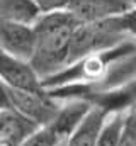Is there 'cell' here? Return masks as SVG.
Returning a JSON list of instances; mask_svg holds the SVG:
<instances>
[{
    "label": "cell",
    "instance_id": "cell-1",
    "mask_svg": "<svg viewBox=\"0 0 136 146\" xmlns=\"http://www.w3.org/2000/svg\"><path fill=\"white\" fill-rule=\"evenodd\" d=\"M80 24L82 22L67 9L46 12L37 21L34 26L37 42L31 63L43 80L68 66L70 46Z\"/></svg>",
    "mask_w": 136,
    "mask_h": 146
},
{
    "label": "cell",
    "instance_id": "cell-2",
    "mask_svg": "<svg viewBox=\"0 0 136 146\" xmlns=\"http://www.w3.org/2000/svg\"><path fill=\"white\" fill-rule=\"evenodd\" d=\"M129 39L133 37L124 31L121 24V17L104 22H94V24H80V27L75 31V36L70 46L68 66L89 54L112 49Z\"/></svg>",
    "mask_w": 136,
    "mask_h": 146
},
{
    "label": "cell",
    "instance_id": "cell-3",
    "mask_svg": "<svg viewBox=\"0 0 136 146\" xmlns=\"http://www.w3.org/2000/svg\"><path fill=\"white\" fill-rule=\"evenodd\" d=\"M3 90V102H7L12 109H15L24 117L31 119L39 127L49 126L60 114L63 102H58L48 92H22L14 90L2 85Z\"/></svg>",
    "mask_w": 136,
    "mask_h": 146
},
{
    "label": "cell",
    "instance_id": "cell-4",
    "mask_svg": "<svg viewBox=\"0 0 136 146\" xmlns=\"http://www.w3.org/2000/svg\"><path fill=\"white\" fill-rule=\"evenodd\" d=\"M82 24L104 22L135 10L131 0H71L67 7Z\"/></svg>",
    "mask_w": 136,
    "mask_h": 146
},
{
    "label": "cell",
    "instance_id": "cell-5",
    "mask_svg": "<svg viewBox=\"0 0 136 146\" xmlns=\"http://www.w3.org/2000/svg\"><path fill=\"white\" fill-rule=\"evenodd\" d=\"M0 76H2V85L9 88L22 92H46L43 78L36 72L31 61L17 60L2 53Z\"/></svg>",
    "mask_w": 136,
    "mask_h": 146
},
{
    "label": "cell",
    "instance_id": "cell-6",
    "mask_svg": "<svg viewBox=\"0 0 136 146\" xmlns=\"http://www.w3.org/2000/svg\"><path fill=\"white\" fill-rule=\"evenodd\" d=\"M36 42L37 37L34 26L0 22V44L3 54L24 61H33L36 53Z\"/></svg>",
    "mask_w": 136,
    "mask_h": 146
},
{
    "label": "cell",
    "instance_id": "cell-7",
    "mask_svg": "<svg viewBox=\"0 0 136 146\" xmlns=\"http://www.w3.org/2000/svg\"><path fill=\"white\" fill-rule=\"evenodd\" d=\"M80 100L87 102L94 109L104 110L107 115L126 114L133 106H136V80L111 90L85 94Z\"/></svg>",
    "mask_w": 136,
    "mask_h": 146
},
{
    "label": "cell",
    "instance_id": "cell-8",
    "mask_svg": "<svg viewBox=\"0 0 136 146\" xmlns=\"http://www.w3.org/2000/svg\"><path fill=\"white\" fill-rule=\"evenodd\" d=\"M41 127L31 119L24 117L7 102L0 110V146H22Z\"/></svg>",
    "mask_w": 136,
    "mask_h": 146
},
{
    "label": "cell",
    "instance_id": "cell-9",
    "mask_svg": "<svg viewBox=\"0 0 136 146\" xmlns=\"http://www.w3.org/2000/svg\"><path fill=\"white\" fill-rule=\"evenodd\" d=\"M43 14L36 0H0V22L36 26Z\"/></svg>",
    "mask_w": 136,
    "mask_h": 146
},
{
    "label": "cell",
    "instance_id": "cell-10",
    "mask_svg": "<svg viewBox=\"0 0 136 146\" xmlns=\"http://www.w3.org/2000/svg\"><path fill=\"white\" fill-rule=\"evenodd\" d=\"M109 117L111 115H107L104 110L92 107L82 124L77 127V131L65 141V146H97L104 124Z\"/></svg>",
    "mask_w": 136,
    "mask_h": 146
},
{
    "label": "cell",
    "instance_id": "cell-11",
    "mask_svg": "<svg viewBox=\"0 0 136 146\" xmlns=\"http://www.w3.org/2000/svg\"><path fill=\"white\" fill-rule=\"evenodd\" d=\"M123 124H124V114L111 115L107 119V122L104 124L97 146H117L119 138H121V131H123Z\"/></svg>",
    "mask_w": 136,
    "mask_h": 146
},
{
    "label": "cell",
    "instance_id": "cell-12",
    "mask_svg": "<svg viewBox=\"0 0 136 146\" xmlns=\"http://www.w3.org/2000/svg\"><path fill=\"white\" fill-rule=\"evenodd\" d=\"M65 141L67 139H63L51 126H46L34 133L22 146H61Z\"/></svg>",
    "mask_w": 136,
    "mask_h": 146
},
{
    "label": "cell",
    "instance_id": "cell-13",
    "mask_svg": "<svg viewBox=\"0 0 136 146\" xmlns=\"http://www.w3.org/2000/svg\"><path fill=\"white\" fill-rule=\"evenodd\" d=\"M117 146H136V106L124 114V124Z\"/></svg>",
    "mask_w": 136,
    "mask_h": 146
},
{
    "label": "cell",
    "instance_id": "cell-14",
    "mask_svg": "<svg viewBox=\"0 0 136 146\" xmlns=\"http://www.w3.org/2000/svg\"><path fill=\"white\" fill-rule=\"evenodd\" d=\"M39 7L46 12H55V10H65L71 0H36Z\"/></svg>",
    "mask_w": 136,
    "mask_h": 146
},
{
    "label": "cell",
    "instance_id": "cell-15",
    "mask_svg": "<svg viewBox=\"0 0 136 146\" xmlns=\"http://www.w3.org/2000/svg\"><path fill=\"white\" fill-rule=\"evenodd\" d=\"M121 24H123L124 31L136 41V10L126 14V15H123L121 17Z\"/></svg>",
    "mask_w": 136,
    "mask_h": 146
},
{
    "label": "cell",
    "instance_id": "cell-16",
    "mask_svg": "<svg viewBox=\"0 0 136 146\" xmlns=\"http://www.w3.org/2000/svg\"><path fill=\"white\" fill-rule=\"evenodd\" d=\"M133 2V7H135V10H136V0H131Z\"/></svg>",
    "mask_w": 136,
    "mask_h": 146
},
{
    "label": "cell",
    "instance_id": "cell-17",
    "mask_svg": "<svg viewBox=\"0 0 136 146\" xmlns=\"http://www.w3.org/2000/svg\"><path fill=\"white\" fill-rule=\"evenodd\" d=\"M61 146H65V143H63V145H61Z\"/></svg>",
    "mask_w": 136,
    "mask_h": 146
}]
</instances>
